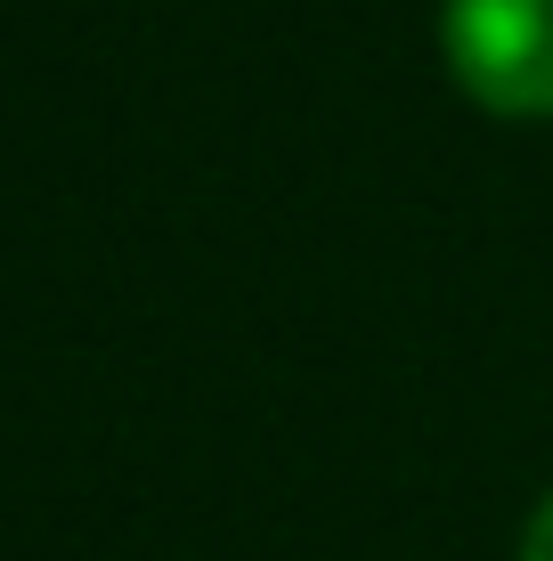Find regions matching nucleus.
Listing matches in <instances>:
<instances>
[{"label": "nucleus", "mask_w": 553, "mask_h": 561, "mask_svg": "<svg viewBox=\"0 0 553 561\" xmlns=\"http://www.w3.org/2000/svg\"><path fill=\"white\" fill-rule=\"evenodd\" d=\"M440 57L472 106L553 123V0H440Z\"/></svg>", "instance_id": "obj_1"}, {"label": "nucleus", "mask_w": 553, "mask_h": 561, "mask_svg": "<svg viewBox=\"0 0 553 561\" xmlns=\"http://www.w3.org/2000/svg\"><path fill=\"white\" fill-rule=\"evenodd\" d=\"M521 561H553V496L538 513H529V529H521Z\"/></svg>", "instance_id": "obj_2"}]
</instances>
